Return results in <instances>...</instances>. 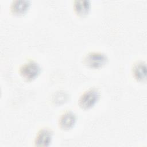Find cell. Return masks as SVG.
Here are the masks:
<instances>
[{"label":"cell","instance_id":"6da1fadb","mask_svg":"<svg viewBox=\"0 0 147 147\" xmlns=\"http://www.w3.org/2000/svg\"><path fill=\"white\" fill-rule=\"evenodd\" d=\"M100 96V94L98 88H90L80 95L78 100V104L84 110L91 109L98 103Z\"/></svg>","mask_w":147,"mask_h":147},{"label":"cell","instance_id":"7a4b0ae2","mask_svg":"<svg viewBox=\"0 0 147 147\" xmlns=\"http://www.w3.org/2000/svg\"><path fill=\"white\" fill-rule=\"evenodd\" d=\"M41 71L40 65L33 60H30L20 68L19 72L23 79L26 81H32L38 77Z\"/></svg>","mask_w":147,"mask_h":147},{"label":"cell","instance_id":"3957f363","mask_svg":"<svg viewBox=\"0 0 147 147\" xmlns=\"http://www.w3.org/2000/svg\"><path fill=\"white\" fill-rule=\"evenodd\" d=\"M107 55L100 52H90L83 59L84 64L92 69H99L105 66L108 62Z\"/></svg>","mask_w":147,"mask_h":147},{"label":"cell","instance_id":"277c9868","mask_svg":"<svg viewBox=\"0 0 147 147\" xmlns=\"http://www.w3.org/2000/svg\"><path fill=\"white\" fill-rule=\"evenodd\" d=\"M53 136V131L48 127L41 129L36 134L34 144L37 146H48L51 145Z\"/></svg>","mask_w":147,"mask_h":147},{"label":"cell","instance_id":"5b68a950","mask_svg":"<svg viewBox=\"0 0 147 147\" xmlns=\"http://www.w3.org/2000/svg\"><path fill=\"white\" fill-rule=\"evenodd\" d=\"M76 115L72 111L63 113L59 119V125L64 130H69L74 127L76 122Z\"/></svg>","mask_w":147,"mask_h":147},{"label":"cell","instance_id":"8992f818","mask_svg":"<svg viewBox=\"0 0 147 147\" xmlns=\"http://www.w3.org/2000/svg\"><path fill=\"white\" fill-rule=\"evenodd\" d=\"M31 5L28 0H14L10 6L11 12L16 16H22L26 13Z\"/></svg>","mask_w":147,"mask_h":147},{"label":"cell","instance_id":"52a82bcc","mask_svg":"<svg viewBox=\"0 0 147 147\" xmlns=\"http://www.w3.org/2000/svg\"><path fill=\"white\" fill-rule=\"evenodd\" d=\"M133 76L137 81L143 82L146 81V65L143 61L136 62L131 69Z\"/></svg>","mask_w":147,"mask_h":147},{"label":"cell","instance_id":"ba28073f","mask_svg":"<svg viewBox=\"0 0 147 147\" xmlns=\"http://www.w3.org/2000/svg\"><path fill=\"white\" fill-rule=\"evenodd\" d=\"M91 1L89 0H75L73 7L75 12L80 17L87 16L91 9Z\"/></svg>","mask_w":147,"mask_h":147},{"label":"cell","instance_id":"9c48e42d","mask_svg":"<svg viewBox=\"0 0 147 147\" xmlns=\"http://www.w3.org/2000/svg\"><path fill=\"white\" fill-rule=\"evenodd\" d=\"M66 98H67V96L65 94V93L63 92L60 91L57 92L55 95V96H53V101L55 103H60V102H64V101L66 100Z\"/></svg>","mask_w":147,"mask_h":147}]
</instances>
